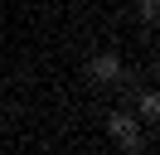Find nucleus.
<instances>
[{
	"label": "nucleus",
	"mask_w": 160,
	"mask_h": 155,
	"mask_svg": "<svg viewBox=\"0 0 160 155\" xmlns=\"http://www.w3.org/2000/svg\"><path fill=\"white\" fill-rule=\"evenodd\" d=\"M107 131H112V141H117V145H126V150H136V145H141L136 121H131L126 112H117V116H112V121H107Z\"/></svg>",
	"instance_id": "nucleus-1"
},
{
	"label": "nucleus",
	"mask_w": 160,
	"mask_h": 155,
	"mask_svg": "<svg viewBox=\"0 0 160 155\" xmlns=\"http://www.w3.org/2000/svg\"><path fill=\"white\" fill-rule=\"evenodd\" d=\"M88 73L97 78V82H112V78L121 73V58H117V53H97V58L88 63Z\"/></svg>",
	"instance_id": "nucleus-2"
},
{
	"label": "nucleus",
	"mask_w": 160,
	"mask_h": 155,
	"mask_svg": "<svg viewBox=\"0 0 160 155\" xmlns=\"http://www.w3.org/2000/svg\"><path fill=\"white\" fill-rule=\"evenodd\" d=\"M141 116H160V97H155V92L141 97Z\"/></svg>",
	"instance_id": "nucleus-3"
},
{
	"label": "nucleus",
	"mask_w": 160,
	"mask_h": 155,
	"mask_svg": "<svg viewBox=\"0 0 160 155\" xmlns=\"http://www.w3.org/2000/svg\"><path fill=\"white\" fill-rule=\"evenodd\" d=\"M160 15V0H141V19H155Z\"/></svg>",
	"instance_id": "nucleus-4"
}]
</instances>
